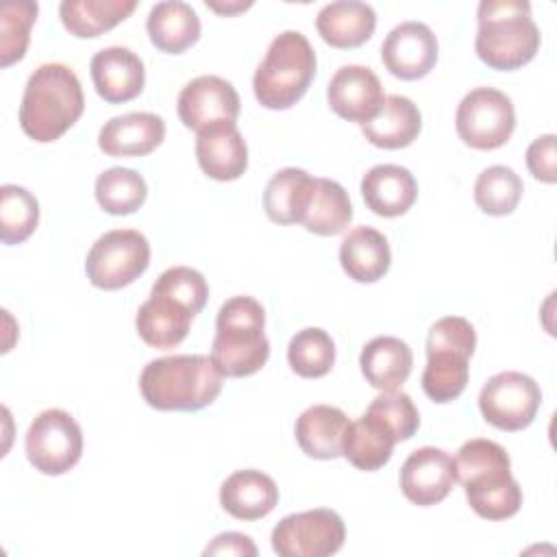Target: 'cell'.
Segmentation results:
<instances>
[{
    "label": "cell",
    "instance_id": "obj_1",
    "mask_svg": "<svg viewBox=\"0 0 557 557\" xmlns=\"http://www.w3.org/2000/svg\"><path fill=\"white\" fill-rule=\"evenodd\" d=\"M457 481L472 511L485 520H507L522 505V490L511 476L507 450L483 437L461 444L455 457Z\"/></svg>",
    "mask_w": 557,
    "mask_h": 557
},
{
    "label": "cell",
    "instance_id": "obj_2",
    "mask_svg": "<svg viewBox=\"0 0 557 557\" xmlns=\"http://www.w3.org/2000/svg\"><path fill=\"white\" fill-rule=\"evenodd\" d=\"M85 111V96L78 76L63 63H44L26 81L20 126L39 141H57Z\"/></svg>",
    "mask_w": 557,
    "mask_h": 557
},
{
    "label": "cell",
    "instance_id": "obj_3",
    "mask_svg": "<svg viewBox=\"0 0 557 557\" xmlns=\"http://www.w3.org/2000/svg\"><path fill=\"white\" fill-rule=\"evenodd\" d=\"M222 379L207 355H170L141 370L139 392L152 409L198 411L220 396Z\"/></svg>",
    "mask_w": 557,
    "mask_h": 557
},
{
    "label": "cell",
    "instance_id": "obj_4",
    "mask_svg": "<svg viewBox=\"0 0 557 557\" xmlns=\"http://www.w3.org/2000/svg\"><path fill=\"white\" fill-rule=\"evenodd\" d=\"M476 22L474 50L492 70H518L540 50V28L527 0H483L476 9Z\"/></svg>",
    "mask_w": 557,
    "mask_h": 557
},
{
    "label": "cell",
    "instance_id": "obj_5",
    "mask_svg": "<svg viewBox=\"0 0 557 557\" xmlns=\"http://www.w3.org/2000/svg\"><path fill=\"white\" fill-rule=\"evenodd\" d=\"M263 326L265 311L252 296H233L220 307L211 359L222 376H250L265 366L270 342Z\"/></svg>",
    "mask_w": 557,
    "mask_h": 557
},
{
    "label": "cell",
    "instance_id": "obj_6",
    "mask_svg": "<svg viewBox=\"0 0 557 557\" xmlns=\"http://www.w3.org/2000/svg\"><path fill=\"white\" fill-rule=\"evenodd\" d=\"M315 76V50L298 30L276 35L252 76V91L261 107L283 111L294 107Z\"/></svg>",
    "mask_w": 557,
    "mask_h": 557
},
{
    "label": "cell",
    "instance_id": "obj_7",
    "mask_svg": "<svg viewBox=\"0 0 557 557\" xmlns=\"http://www.w3.org/2000/svg\"><path fill=\"white\" fill-rule=\"evenodd\" d=\"M474 346V326L461 315L440 318L429 329L422 389L433 403H450L461 396L468 385V363Z\"/></svg>",
    "mask_w": 557,
    "mask_h": 557
},
{
    "label": "cell",
    "instance_id": "obj_8",
    "mask_svg": "<svg viewBox=\"0 0 557 557\" xmlns=\"http://www.w3.org/2000/svg\"><path fill=\"white\" fill-rule=\"evenodd\" d=\"M150 263V244L135 228H113L100 235L85 259V272L98 289H122L139 278Z\"/></svg>",
    "mask_w": 557,
    "mask_h": 557
},
{
    "label": "cell",
    "instance_id": "obj_9",
    "mask_svg": "<svg viewBox=\"0 0 557 557\" xmlns=\"http://www.w3.org/2000/svg\"><path fill=\"white\" fill-rule=\"evenodd\" d=\"M455 126L461 141L474 150L500 148L516 128L513 102L500 89L476 87L461 98Z\"/></svg>",
    "mask_w": 557,
    "mask_h": 557
},
{
    "label": "cell",
    "instance_id": "obj_10",
    "mask_svg": "<svg viewBox=\"0 0 557 557\" xmlns=\"http://www.w3.org/2000/svg\"><path fill=\"white\" fill-rule=\"evenodd\" d=\"M83 455V431L65 409L41 411L26 431V457L41 474L59 476Z\"/></svg>",
    "mask_w": 557,
    "mask_h": 557
},
{
    "label": "cell",
    "instance_id": "obj_11",
    "mask_svg": "<svg viewBox=\"0 0 557 557\" xmlns=\"http://www.w3.org/2000/svg\"><path fill=\"white\" fill-rule=\"evenodd\" d=\"M270 540L281 557H326L344 546L346 527L337 511L318 507L278 520Z\"/></svg>",
    "mask_w": 557,
    "mask_h": 557
},
{
    "label": "cell",
    "instance_id": "obj_12",
    "mask_svg": "<svg viewBox=\"0 0 557 557\" xmlns=\"http://www.w3.org/2000/svg\"><path fill=\"white\" fill-rule=\"evenodd\" d=\"M540 405V385L529 374L516 370L490 376L479 392L481 416L500 431L527 429L535 420Z\"/></svg>",
    "mask_w": 557,
    "mask_h": 557
},
{
    "label": "cell",
    "instance_id": "obj_13",
    "mask_svg": "<svg viewBox=\"0 0 557 557\" xmlns=\"http://www.w3.org/2000/svg\"><path fill=\"white\" fill-rule=\"evenodd\" d=\"M455 483V459L435 446L416 448L400 468V490L418 507L442 503Z\"/></svg>",
    "mask_w": 557,
    "mask_h": 557
},
{
    "label": "cell",
    "instance_id": "obj_14",
    "mask_svg": "<svg viewBox=\"0 0 557 557\" xmlns=\"http://www.w3.org/2000/svg\"><path fill=\"white\" fill-rule=\"evenodd\" d=\"M381 61L392 76L418 81L435 67L437 37L424 22H403L387 33Z\"/></svg>",
    "mask_w": 557,
    "mask_h": 557
},
{
    "label": "cell",
    "instance_id": "obj_15",
    "mask_svg": "<svg viewBox=\"0 0 557 557\" xmlns=\"http://www.w3.org/2000/svg\"><path fill=\"white\" fill-rule=\"evenodd\" d=\"M176 111L181 122L198 133L222 120L235 122L239 115V94L228 81L202 74L181 89Z\"/></svg>",
    "mask_w": 557,
    "mask_h": 557
},
{
    "label": "cell",
    "instance_id": "obj_16",
    "mask_svg": "<svg viewBox=\"0 0 557 557\" xmlns=\"http://www.w3.org/2000/svg\"><path fill=\"white\" fill-rule=\"evenodd\" d=\"M326 98L342 120L357 124L370 122L385 100L379 76L366 65L339 67L329 83Z\"/></svg>",
    "mask_w": 557,
    "mask_h": 557
},
{
    "label": "cell",
    "instance_id": "obj_17",
    "mask_svg": "<svg viewBox=\"0 0 557 557\" xmlns=\"http://www.w3.org/2000/svg\"><path fill=\"white\" fill-rule=\"evenodd\" d=\"M196 159L213 181H237L248 168V146L235 122H215L198 131Z\"/></svg>",
    "mask_w": 557,
    "mask_h": 557
},
{
    "label": "cell",
    "instance_id": "obj_18",
    "mask_svg": "<svg viewBox=\"0 0 557 557\" xmlns=\"http://www.w3.org/2000/svg\"><path fill=\"white\" fill-rule=\"evenodd\" d=\"M89 72L94 87L104 102H128L144 91V61L131 48L109 46L98 50L91 57Z\"/></svg>",
    "mask_w": 557,
    "mask_h": 557
},
{
    "label": "cell",
    "instance_id": "obj_19",
    "mask_svg": "<svg viewBox=\"0 0 557 557\" xmlns=\"http://www.w3.org/2000/svg\"><path fill=\"white\" fill-rule=\"evenodd\" d=\"M165 137V122L157 113L133 111L115 115L98 133V146L109 157L150 154Z\"/></svg>",
    "mask_w": 557,
    "mask_h": 557
},
{
    "label": "cell",
    "instance_id": "obj_20",
    "mask_svg": "<svg viewBox=\"0 0 557 557\" xmlns=\"http://www.w3.org/2000/svg\"><path fill=\"white\" fill-rule=\"evenodd\" d=\"M361 196L372 213L398 218L413 207L418 198V183L407 168L379 163L363 174Z\"/></svg>",
    "mask_w": 557,
    "mask_h": 557
},
{
    "label": "cell",
    "instance_id": "obj_21",
    "mask_svg": "<svg viewBox=\"0 0 557 557\" xmlns=\"http://www.w3.org/2000/svg\"><path fill=\"white\" fill-rule=\"evenodd\" d=\"M194 318L196 315L183 302L168 294L150 292V298L137 309L135 329L148 346L165 350L187 337Z\"/></svg>",
    "mask_w": 557,
    "mask_h": 557
},
{
    "label": "cell",
    "instance_id": "obj_22",
    "mask_svg": "<svg viewBox=\"0 0 557 557\" xmlns=\"http://www.w3.org/2000/svg\"><path fill=\"white\" fill-rule=\"evenodd\" d=\"M278 503V487L261 470H237L220 485V505L237 520L265 518Z\"/></svg>",
    "mask_w": 557,
    "mask_h": 557
},
{
    "label": "cell",
    "instance_id": "obj_23",
    "mask_svg": "<svg viewBox=\"0 0 557 557\" xmlns=\"http://www.w3.org/2000/svg\"><path fill=\"white\" fill-rule=\"evenodd\" d=\"M320 37L339 50L359 48L376 28V13L368 2L337 0L324 4L315 17Z\"/></svg>",
    "mask_w": 557,
    "mask_h": 557
},
{
    "label": "cell",
    "instance_id": "obj_24",
    "mask_svg": "<svg viewBox=\"0 0 557 557\" xmlns=\"http://www.w3.org/2000/svg\"><path fill=\"white\" fill-rule=\"evenodd\" d=\"M315 194V178L300 168L278 170L265 185L263 209L276 224H302Z\"/></svg>",
    "mask_w": 557,
    "mask_h": 557
},
{
    "label": "cell",
    "instance_id": "obj_25",
    "mask_svg": "<svg viewBox=\"0 0 557 557\" xmlns=\"http://www.w3.org/2000/svg\"><path fill=\"white\" fill-rule=\"evenodd\" d=\"M348 422V416L339 407L311 405L296 420V442L307 457L337 459L342 457V442Z\"/></svg>",
    "mask_w": 557,
    "mask_h": 557
},
{
    "label": "cell",
    "instance_id": "obj_26",
    "mask_svg": "<svg viewBox=\"0 0 557 557\" xmlns=\"http://www.w3.org/2000/svg\"><path fill=\"white\" fill-rule=\"evenodd\" d=\"M422 128L420 109L405 96H385L379 113L361 124V135L376 148L398 150L418 139Z\"/></svg>",
    "mask_w": 557,
    "mask_h": 557
},
{
    "label": "cell",
    "instance_id": "obj_27",
    "mask_svg": "<svg viewBox=\"0 0 557 557\" xmlns=\"http://www.w3.org/2000/svg\"><path fill=\"white\" fill-rule=\"evenodd\" d=\"M359 366L374 389L396 392L411 374L413 352L407 342L392 335H379L363 346Z\"/></svg>",
    "mask_w": 557,
    "mask_h": 557
},
{
    "label": "cell",
    "instance_id": "obj_28",
    "mask_svg": "<svg viewBox=\"0 0 557 557\" xmlns=\"http://www.w3.org/2000/svg\"><path fill=\"white\" fill-rule=\"evenodd\" d=\"M339 263L357 283H374L383 278L392 263L387 237L372 226L348 231L339 246Z\"/></svg>",
    "mask_w": 557,
    "mask_h": 557
},
{
    "label": "cell",
    "instance_id": "obj_29",
    "mask_svg": "<svg viewBox=\"0 0 557 557\" xmlns=\"http://www.w3.org/2000/svg\"><path fill=\"white\" fill-rule=\"evenodd\" d=\"M152 46L168 54H181L200 37V17L191 4L181 0L157 2L146 20Z\"/></svg>",
    "mask_w": 557,
    "mask_h": 557
},
{
    "label": "cell",
    "instance_id": "obj_30",
    "mask_svg": "<svg viewBox=\"0 0 557 557\" xmlns=\"http://www.w3.org/2000/svg\"><path fill=\"white\" fill-rule=\"evenodd\" d=\"M396 442V435L376 416L366 411L355 422H348L342 442V455L357 470L374 472L389 461Z\"/></svg>",
    "mask_w": 557,
    "mask_h": 557
},
{
    "label": "cell",
    "instance_id": "obj_31",
    "mask_svg": "<svg viewBox=\"0 0 557 557\" xmlns=\"http://www.w3.org/2000/svg\"><path fill=\"white\" fill-rule=\"evenodd\" d=\"M135 7V0H63L59 15L70 35L89 39L124 22Z\"/></svg>",
    "mask_w": 557,
    "mask_h": 557
},
{
    "label": "cell",
    "instance_id": "obj_32",
    "mask_svg": "<svg viewBox=\"0 0 557 557\" xmlns=\"http://www.w3.org/2000/svg\"><path fill=\"white\" fill-rule=\"evenodd\" d=\"M352 220V205L346 189L331 178H315V194L302 226L322 237L342 233Z\"/></svg>",
    "mask_w": 557,
    "mask_h": 557
},
{
    "label": "cell",
    "instance_id": "obj_33",
    "mask_svg": "<svg viewBox=\"0 0 557 557\" xmlns=\"http://www.w3.org/2000/svg\"><path fill=\"white\" fill-rule=\"evenodd\" d=\"M96 200L111 215H128L137 211L146 196L148 187L139 172L131 168H109L96 178Z\"/></svg>",
    "mask_w": 557,
    "mask_h": 557
},
{
    "label": "cell",
    "instance_id": "obj_34",
    "mask_svg": "<svg viewBox=\"0 0 557 557\" xmlns=\"http://www.w3.org/2000/svg\"><path fill=\"white\" fill-rule=\"evenodd\" d=\"M287 361L302 379L326 376L335 363V344L324 329H302L289 339Z\"/></svg>",
    "mask_w": 557,
    "mask_h": 557
},
{
    "label": "cell",
    "instance_id": "obj_35",
    "mask_svg": "<svg viewBox=\"0 0 557 557\" xmlns=\"http://www.w3.org/2000/svg\"><path fill=\"white\" fill-rule=\"evenodd\" d=\"M39 224L37 198L20 185L0 187V239L7 246L28 239Z\"/></svg>",
    "mask_w": 557,
    "mask_h": 557
},
{
    "label": "cell",
    "instance_id": "obj_36",
    "mask_svg": "<svg viewBox=\"0 0 557 557\" xmlns=\"http://www.w3.org/2000/svg\"><path fill=\"white\" fill-rule=\"evenodd\" d=\"M522 178L507 165L485 168L474 183V202L487 215H509L522 198Z\"/></svg>",
    "mask_w": 557,
    "mask_h": 557
},
{
    "label": "cell",
    "instance_id": "obj_37",
    "mask_svg": "<svg viewBox=\"0 0 557 557\" xmlns=\"http://www.w3.org/2000/svg\"><path fill=\"white\" fill-rule=\"evenodd\" d=\"M37 2L11 0L2 4L0 11V63L9 67L26 54L30 26L37 20Z\"/></svg>",
    "mask_w": 557,
    "mask_h": 557
},
{
    "label": "cell",
    "instance_id": "obj_38",
    "mask_svg": "<svg viewBox=\"0 0 557 557\" xmlns=\"http://www.w3.org/2000/svg\"><path fill=\"white\" fill-rule=\"evenodd\" d=\"M150 292H159V294H168L174 300L183 302L194 315H198L207 302L209 296V285L207 278L187 265H174L168 268L152 285Z\"/></svg>",
    "mask_w": 557,
    "mask_h": 557
},
{
    "label": "cell",
    "instance_id": "obj_39",
    "mask_svg": "<svg viewBox=\"0 0 557 557\" xmlns=\"http://www.w3.org/2000/svg\"><path fill=\"white\" fill-rule=\"evenodd\" d=\"M366 411L376 416L396 435L398 442L411 440L420 426V413L411 396L405 392H383L370 403Z\"/></svg>",
    "mask_w": 557,
    "mask_h": 557
},
{
    "label": "cell",
    "instance_id": "obj_40",
    "mask_svg": "<svg viewBox=\"0 0 557 557\" xmlns=\"http://www.w3.org/2000/svg\"><path fill=\"white\" fill-rule=\"evenodd\" d=\"M555 135H542L527 148V168L533 178L542 183L557 181V157H555Z\"/></svg>",
    "mask_w": 557,
    "mask_h": 557
},
{
    "label": "cell",
    "instance_id": "obj_41",
    "mask_svg": "<svg viewBox=\"0 0 557 557\" xmlns=\"http://www.w3.org/2000/svg\"><path fill=\"white\" fill-rule=\"evenodd\" d=\"M205 555H237V557H255L257 555V546L255 542L237 531H228V533H220L218 537H213V542L205 548Z\"/></svg>",
    "mask_w": 557,
    "mask_h": 557
},
{
    "label": "cell",
    "instance_id": "obj_42",
    "mask_svg": "<svg viewBox=\"0 0 557 557\" xmlns=\"http://www.w3.org/2000/svg\"><path fill=\"white\" fill-rule=\"evenodd\" d=\"M252 2H237V4H218V2H209L207 0V7L209 9H213V11H218V13H226V15H231V13H235V11H244V9H248Z\"/></svg>",
    "mask_w": 557,
    "mask_h": 557
}]
</instances>
